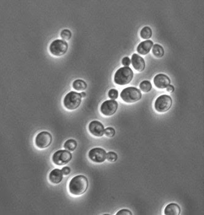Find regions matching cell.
I'll return each mask as SVG.
<instances>
[{
    "label": "cell",
    "mask_w": 204,
    "mask_h": 215,
    "mask_svg": "<svg viewBox=\"0 0 204 215\" xmlns=\"http://www.w3.org/2000/svg\"><path fill=\"white\" fill-rule=\"evenodd\" d=\"M108 96L111 100H115L118 97V92L116 89H112L109 91Z\"/></svg>",
    "instance_id": "24"
},
{
    "label": "cell",
    "mask_w": 204,
    "mask_h": 215,
    "mask_svg": "<svg viewBox=\"0 0 204 215\" xmlns=\"http://www.w3.org/2000/svg\"><path fill=\"white\" fill-rule=\"evenodd\" d=\"M77 143L76 141L73 139H70L67 140L64 144V149L70 152L74 151L77 148Z\"/></svg>",
    "instance_id": "18"
},
{
    "label": "cell",
    "mask_w": 204,
    "mask_h": 215,
    "mask_svg": "<svg viewBox=\"0 0 204 215\" xmlns=\"http://www.w3.org/2000/svg\"><path fill=\"white\" fill-rule=\"evenodd\" d=\"M118 106V103L115 100H106L101 106V112L106 116H111L116 113Z\"/></svg>",
    "instance_id": "9"
},
{
    "label": "cell",
    "mask_w": 204,
    "mask_h": 215,
    "mask_svg": "<svg viewBox=\"0 0 204 215\" xmlns=\"http://www.w3.org/2000/svg\"><path fill=\"white\" fill-rule=\"evenodd\" d=\"M140 89L144 93L150 92L152 89V85L149 81H144L139 85Z\"/></svg>",
    "instance_id": "21"
},
{
    "label": "cell",
    "mask_w": 204,
    "mask_h": 215,
    "mask_svg": "<svg viewBox=\"0 0 204 215\" xmlns=\"http://www.w3.org/2000/svg\"><path fill=\"white\" fill-rule=\"evenodd\" d=\"M117 159H118V155L115 152L110 151L107 153L106 159L109 161V162H114L117 160Z\"/></svg>",
    "instance_id": "23"
},
{
    "label": "cell",
    "mask_w": 204,
    "mask_h": 215,
    "mask_svg": "<svg viewBox=\"0 0 204 215\" xmlns=\"http://www.w3.org/2000/svg\"><path fill=\"white\" fill-rule=\"evenodd\" d=\"M122 64L124 66V67H128L130 65H131V60L129 57H125L122 59Z\"/></svg>",
    "instance_id": "27"
},
{
    "label": "cell",
    "mask_w": 204,
    "mask_h": 215,
    "mask_svg": "<svg viewBox=\"0 0 204 215\" xmlns=\"http://www.w3.org/2000/svg\"><path fill=\"white\" fill-rule=\"evenodd\" d=\"M52 142L51 134L46 131H43L38 134L35 139V144L39 149H45L49 147Z\"/></svg>",
    "instance_id": "8"
},
{
    "label": "cell",
    "mask_w": 204,
    "mask_h": 215,
    "mask_svg": "<svg viewBox=\"0 0 204 215\" xmlns=\"http://www.w3.org/2000/svg\"><path fill=\"white\" fill-rule=\"evenodd\" d=\"M88 130L91 135L96 137H101L104 134V127L98 121H91L88 126Z\"/></svg>",
    "instance_id": "11"
},
{
    "label": "cell",
    "mask_w": 204,
    "mask_h": 215,
    "mask_svg": "<svg viewBox=\"0 0 204 215\" xmlns=\"http://www.w3.org/2000/svg\"><path fill=\"white\" fill-rule=\"evenodd\" d=\"M166 90L167 92H169V93H172L174 91V87L172 85H169L167 88H166Z\"/></svg>",
    "instance_id": "29"
},
{
    "label": "cell",
    "mask_w": 204,
    "mask_h": 215,
    "mask_svg": "<svg viewBox=\"0 0 204 215\" xmlns=\"http://www.w3.org/2000/svg\"><path fill=\"white\" fill-rule=\"evenodd\" d=\"M153 55L157 58H161L164 54V50L163 47L159 44H155L152 49Z\"/></svg>",
    "instance_id": "19"
},
{
    "label": "cell",
    "mask_w": 204,
    "mask_h": 215,
    "mask_svg": "<svg viewBox=\"0 0 204 215\" xmlns=\"http://www.w3.org/2000/svg\"><path fill=\"white\" fill-rule=\"evenodd\" d=\"M153 82L157 88L164 89H166L170 84V79L167 76L164 74H158L154 78Z\"/></svg>",
    "instance_id": "12"
},
{
    "label": "cell",
    "mask_w": 204,
    "mask_h": 215,
    "mask_svg": "<svg viewBox=\"0 0 204 215\" xmlns=\"http://www.w3.org/2000/svg\"><path fill=\"white\" fill-rule=\"evenodd\" d=\"M61 38L64 40H69L72 36V33L70 30L67 29H64L61 31L60 34Z\"/></svg>",
    "instance_id": "22"
},
{
    "label": "cell",
    "mask_w": 204,
    "mask_h": 215,
    "mask_svg": "<svg viewBox=\"0 0 204 215\" xmlns=\"http://www.w3.org/2000/svg\"><path fill=\"white\" fill-rule=\"evenodd\" d=\"M73 158L72 154L67 150H59L52 156L53 162L58 166H63L69 163Z\"/></svg>",
    "instance_id": "6"
},
{
    "label": "cell",
    "mask_w": 204,
    "mask_h": 215,
    "mask_svg": "<svg viewBox=\"0 0 204 215\" xmlns=\"http://www.w3.org/2000/svg\"><path fill=\"white\" fill-rule=\"evenodd\" d=\"M81 96H82V98H85V97H86V93H85V92H82V93H81Z\"/></svg>",
    "instance_id": "30"
},
{
    "label": "cell",
    "mask_w": 204,
    "mask_h": 215,
    "mask_svg": "<svg viewBox=\"0 0 204 215\" xmlns=\"http://www.w3.org/2000/svg\"><path fill=\"white\" fill-rule=\"evenodd\" d=\"M181 212L180 206L175 203L168 204L164 209V214L166 215H179Z\"/></svg>",
    "instance_id": "16"
},
{
    "label": "cell",
    "mask_w": 204,
    "mask_h": 215,
    "mask_svg": "<svg viewBox=\"0 0 204 215\" xmlns=\"http://www.w3.org/2000/svg\"><path fill=\"white\" fill-rule=\"evenodd\" d=\"M153 46V41L150 40H146L141 42L137 47V51L141 55L145 56L150 52L152 47Z\"/></svg>",
    "instance_id": "14"
},
{
    "label": "cell",
    "mask_w": 204,
    "mask_h": 215,
    "mask_svg": "<svg viewBox=\"0 0 204 215\" xmlns=\"http://www.w3.org/2000/svg\"><path fill=\"white\" fill-rule=\"evenodd\" d=\"M48 179L53 184H58L60 183L63 179V173L62 170L58 169L53 170L49 174Z\"/></svg>",
    "instance_id": "15"
},
{
    "label": "cell",
    "mask_w": 204,
    "mask_h": 215,
    "mask_svg": "<svg viewBox=\"0 0 204 215\" xmlns=\"http://www.w3.org/2000/svg\"><path fill=\"white\" fill-rule=\"evenodd\" d=\"M104 134L106 135V137L109 138H112L114 137L115 134V130L112 127H107L106 128V129H105Z\"/></svg>",
    "instance_id": "25"
},
{
    "label": "cell",
    "mask_w": 204,
    "mask_h": 215,
    "mask_svg": "<svg viewBox=\"0 0 204 215\" xmlns=\"http://www.w3.org/2000/svg\"><path fill=\"white\" fill-rule=\"evenodd\" d=\"M131 64L134 68L139 72H142L145 68L144 59L137 53H134L131 57Z\"/></svg>",
    "instance_id": "13"
},
{
    "label": "cell",
    "mask_w": 204,
    "mask_h": 215,
    "mask_svg": "<svg viewBox=\"0 0 204 215\" xmlns=\"http://www.w3.org/2000/svg\"><path fill=\"white\" fill-rule=\"evenodd\" d=\"M117 215H131L132 213L131 212V211H129V210L127 209H123L120 210L117 213Z\"/></svg>",
    "instance_id": "26"
},
{
    "label": "cell",
    "mask_w": 204,
    "mask_h": 215,
    "mask_svg": "<svg viewBox=\"0 0 204 215\" xmlns=\"http://www.w3.org/2000/svg\"><path fill=\"white\" fill-rule=\"evenodd\" d=\"M120 97L123 101L127 103H134L141 99L142 93L139 89L134 87H129L121 91Z\"/></svg>",
    "instance_id": "4"
},
{
    "label": "cell",
    "mask_w": 204,
    "mask_h": 215,
    "mask_svg": "<svg viewBox=\"0 0 204 215\" xmlns=\"http://www.w3.org/2000/svg\"><path fill=\"white\" fill-rule=\"evenodd\" d=\"M133 76L134 73L129 67H121L115 73L114 82L116 84L124 86L131 82L132 80Z\"/></svg>",
    "instance_id": "2"
},
{
    "label": "cell",
    "mask_w": 204,
    "mask_h": 215,
    "mask_svg": "<svg viewBox=\"0 0 204 215\" xmlns=\"http://www.w3.org/2000/svg\"><path fill=\"white\" fill-rule=\"evenodd\" d=\"M82 98L81 93L71 91L64 97L63 100L64 106L68 110H75L81 105Z\"/></svg>",
    "instance_id": "3"
},
{
    "label": "cell",
    "mask_w": 204,
    "mask_h": 215,
    "mask_svg": "<svg viewBox=\"0 0 204 215\" xmlns=\"http://www.w3.org/2000/svg\"><path fill=\"white\" fill-rule=\"evenodd\" d=\"M141 37L144 39H149L152 36V30L149 27H144L140 33Z\"/></svg>",
    "instance_id": "20"
},
{
    "label": "cell",
    "mask_w": 204,
    "mask_h": 215,
    "mask_svg": "<svg viewBox=\"0 0 204 215\" xmlns=\"http://www.w3.org/2000/svg\"><path fill=\"white\" fill-rule=\"evenodd\" d=\"M172 104V98L167 95H163L158 97L156 100L155 108L159 113H165L170 110Z\"/></svg>",
    "instance_id": "7"
},
{
    "label": "cell",
    "mask_w": 204,
    "mask_h": 215,
    "mask_svg": "<svg viewBox=\"0 0 204 215\" xmlns=\"http://www.w3.org/2000/svg\"><path fill=\"white\" fill-rule=\"evenodd\" d=\"M107 153L106 151L101 148L91 149L88 152L89 159L93 162L101 164L104 162L106 159Z\"/></svg>",
    "instance_id": "10"
},
{
    "label": "cell",
    "mask_w": 204,
    "mask_h": 215,
    "mask_svg": "<svg viewBox=\"0 0 204 215\" xmlns=\"http://www.w3.org/2000/svg\"><path fill=\"white\" fill-rule=\"evenodd\" d=\"M73 87L77 91H83L87 88V84L83 80L77 79L73 82Z\"/></svg>",
    "instance_id": "17"
},
{
    "label": "cell",
    "mask_w": 204,
    "mask_h": 215,
    "mask_svg": "<svg viewBox=\"0 0 204 215\" xmlns=\"http://www.w3.org/2000/svg\"><path fill=\"white\" fill-rule=\"evenodd\" d=\"M62 172L63 173V175H70V173H71V169L70 167H64L62 169Z\"/></svg>",
    "instance_id": "28"
},
{
    "label": "cell",
    "mask_w": 204,
    "mask_h": 215,
    "mask_svg": "<svg viewBox=\"0 0 204 215\" xmlns=\"http://www.w3.org/2000/svg\"><path fill=\"white\" fill-rule=\"evenodd\" d=\"M88 188V181L84 175L74 177L69 184V191L74 195H81L85 193Z\"/></svg>",
    "instance_id": "1"
},
{
    "label": "cell",
    "mask_w": 204,
    "mask_h": 215,
    "mask_svg": "<svg viewBox=\"0 0 204 215\" xmlns=\"http://www.w3.org/2000/svg\"><path fill=\"white\" fill-rule=\"evenodd\" d=\"M68 44L64 40L56 39L50 45L49 50L52 54L56 57H61L67 52Z\"/></svg>",
    "instance_id": "5"
}]
</instances>
